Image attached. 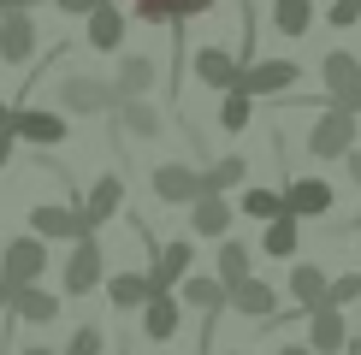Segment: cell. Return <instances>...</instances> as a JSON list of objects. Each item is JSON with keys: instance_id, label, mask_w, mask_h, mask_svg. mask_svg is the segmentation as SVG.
<instances>
[{"instance_id": "cell-1", "label": "cell", "mask_w": 361, "mask_h": 355, "mask_svg": "<svg viewBox=\"0 0 361 355\" xmlns=\"http://www.w3.org/2000/svg\"><path fill=\"white\" fill-rule=\"evenodd\" d=\"M355 130H361V118L350 107H338V101H326L320 118H314V130H308V154L326 160V166H338V160L355 148Z\"/></svg>"}, {"instance_id": "cell-2", "label": "cell", "mask_w": 361, "mask_h": 355, "mask_svg": "<svg viewBox=\"0 0 361 355\" xmlns=\"http://www.w3.org/2000/svg\"><path fill=\"white\" fill-rule=\"evenodd\" d=\"M101 285H107V255H101V231H89V237L71 243L66 273H59V290H66V296H89Z\"/></svg>"}, {"instance_id": "cell-3", "label": "cell", "mask_w": 361, "mask_h": 355, "mask_svg": "<svg viewBox=\"0 0 361 355\" xmlns=\"http://www.w3.org/2000/svg\"><path fill=\"white\" fill-rule=\"evenodd\" d=\"M54 107L71 113V118H95V113H113L118 95H113V83L89 77V71H71V77H59V89H54Z\"/></svg>"}, {"instance_id": "cell-4", "label": "cell", "mask_w": 361, "mask_h": 355, "mask_svg": "<svg viewBox=\"0 0 361 355\" xmlns=\"http://www.w3.org/2000/svg\"><path fill=\"white\" fill-rule=\"evenodd\" d=\"M42 273H48V243H42L36 231L12 237V243L0 249V278H6L12 290L18 285H42Z\"/></svg>"}, {"instance_id": "cell-5", "label": "cell", "mask_w": 361, "mask_h": 355, "mask_svg": "<svg viewBox=\"0 0 361 355\" xmlns=\"http://www.w3.org/2000/svg\"><path fill=\"white\" fill-rule=\"evenodd\" d=\"M148 189H154L160 207H190L202 196V166H190V160H160V166H148Z\"/></svg>"}, {"instance_id": "cell-6", "label": "cell", "mask_w": 361, "mask_h": 355, "mask_svg": "<svg viewBox=\"0 0 361 355\" xmlns=\"http://www.w3.org/2000/svg\"><path fill=\"white\" fill-rule=\"evenodd\" d=\"M284 213L290 219H332V201H338V189L326 184V178H296V172H284Z\"/></svg>"}, {"instance_id": "cell-7", "label": "cell", "mask_w": 361, "mask_h": 355, "mask_svg": "<svg viewBox=\"0 0 361 355\" xmlns=\"http://www.w3.org/2000/svg\"><path fill=\"white\" fill-rule=\"evenodd\" d=\"M296 83H302V66L296 59H249L237 89H249L255 101H273V95H290Z\"/></svg>"}, {"instance_id": "cell-8", "label": "cell", "mask_w": 361, "mask_h": 355, "mask_svg": "<svg viewBox=\"0 0 361 355\" xmlns=\"http://www.w3.org/2000/svg\"><path fill=\"white\" fill-rule=\"evenodd\" d=\"M190 71L202 77V89H219V95L243 83V59H237L231 48H219V42H202V48L190 54Z\"/></svg>"}, {"instance_id": "cell-9", "label": "cell", "mask_w": 361, "mask_h": 355, "mask_svg": "<svg viewBox=\"0 0 361 355\" xmlns=\"http://www.w3.org/2000/svg\"><path fill=\"white\" fill-rule=\"evenodd\" d=\"M118 207H125V178H118V172H101L95 184H89V196H78L83 231H101L107 219H118Z\"/></svg>"}, {"instance_id": "cell-10", "label": "cell", "mask_w": 361, "mask_h": 355, "mask_svg": "<svg viewBox=\"0 0 361 355\" xmlns=\"http://www.w3.org/2000/svg\"><path fill=\"white\" fill-rule=\"evenodd\" d=\"M30 231L42 243H78V237H89L78 219V201H36L30 207Z\"/></svg>"}, {"instance_id": "cell-11", "label": "cell", "mask_w": 361, "mask_h": 355, "mask_svg": "<svg viewBox=\"0 0 361 355\" xmlns=\"http://www.w3.org/2000/svg\"><path fill=\"white\" fill-rule=\"evenodd\" d=\"M195 273V237H172V243H154V261H148V285L154 290H178V278Z\"/></svg>"}, {"instance_id": "cell-12", "label": "cell", "mask_w": 361, "mask_h": 355, "mask_svg": "<svg viewBox=\"0 0 361 355\" xmlns=\"http://www.w3.org/2000/svg\"><path fill=\"white\" fill-rule=\"evenodd\" d=\"M12 137L30 148H59L66 142V113L54 107H12Z\"/></svg>"}, {"instance_id": "cell-13", "label": "cell", "mask_w": 361, "mask_h": 355, "mask_svg": "<svg viewBox=\"0 0 361 355\" xmlns=\"http://www.w3.org/2000/svg\"><path fill=\"white\" fill-rule=\"evenodd\" d=\"M214 6H219V0H130V18L184 30L190 18H214Z\"/></svg>"}, {"instance_id": "cell-14", "label": "cell", "mask_w": 361, "mask_h": 355, "mask_svg": "<svg viewBox=\"0 0 361 355\" xmlns=\"http://www.w3.org/2000/svg\"><path fill=\"white\" fill-rule=\"evenodd\" d=\"M125 30H130V12H118V0H101V6L83 18V42L95 54H118L125 48Z\"/></svg>"}, {"instance_id": "cell-15", "label": "cell", "mask_w": 361, "mask_h": 355, "mask_svg": "<svg viewBox=\"0 0 361 355\" xmlns=\"http://www.w3.org/2000/svg\"><path fill=\"white\" fill-rule=\"evenodd\" d=\"M137 314H142V337L148 344H172L178 325H184V302H178V290H154Z\"/></svg>"}, {"instance_id": "cell-16", "label": "cell", "mask_w": 361, "mask_h": 355, "mask_svg": "<svg viewBox=\"0 0 361 355\" xmlns=\"http://www.w3.org/2000/svg\"><path fill=\"white\" fill-rule=\"evenodd\" d=\"M36 54V12H0V66H30Z\"/></svg>"}, {"instance_id": "cell-17", "label": "cell", "mask_w": 361, "mask_h": 355, "mask_svg": "<svg viewBox=\"0 0 361 355\" xmlns=\"http://www.w3.org/2000/svg\"><path fill=\"white\" fill-rule=\"evenodd\" d=\"M154 83H160L154 54H118V66H113V95H118V101L154 95Z\"/></svg>"}, {"instance_id": "cell-18", "label": "cell", "mask_w": 361, "mask_h": 355, "mask_svg": "<svg viewBox=\"0 0 361 355\" xmlns=\"http://www.w3.org/2000/svg\"><path fill=\"white\" fill-rule=\"evenodd\" d=\"M225 308H231L237 320H255V325H261V320H273V314H279V290L267 285V278H255V273H249L243 285L225 296Z\"/></svg>"}, {"instance_id": "cell-19", "label": "cell", "mask_w": 361, "mask_h": 355, "mask_svg": "<svg viewBox=\"0 0 361 355\" xmlns=\"http://www.w3.org/2000/svg\"><path fill=\"white\" fill-rule=\"evenodd\" d=\"M326 266L320 261H290V278H284V296H290L302 314H314V308H326Z\"/></svg>"}, {"instance_id": "cell-20", "label": "cell", "mask_w": 361, "mask_h": 355, "mask_svg": "<svg viewBox=\"0 0 361 355\" xmlns=\"http://www.w3.org/2000/svg\"><path fill=\"white\" fill-rule=\"evenodd\" d=\"M178 302H184L190 314H202V320H219L225 314V285L214 273H184L178 278Z\"/></svg>"}, {"instance_id": "cell-21", "label": "cell", "mask_w": 361, "mask_h": 355, "mask_svg": "<svg viewBox=\"0 0 361 355\" xmlns=\"http://www.w3.org/2000/svg\"><path fill=\"white\" fill-rule=\"evenodd\" d=\"M302 325H308L302 344L314 355H343V344H350V320H343V308H314Z\"/></svg>"}, {"instance_id": "cell-22", "label": "cell", "mask_w": 361, "mask_h": 355, "mask_svg": "<svg viewBox=\"0 0 361 355\" xmlns=\"http://www.w3.org/2000/svg\"><path fill=\"white\" fill-rule=\"evenodd\" d=\"M237 201L231 196H195L190 201V237H231Z\"/></svg>"}, {"instance_id": "cell-23", "label": "cell", "mask_w": 361, "mask_h": 355, "mask_svg": "<svg viewBox=\"0 0 361 355\" xmlns=\"http://www.w3.org/2000/svg\"><path fill=\"white\" fill-rule=\"evenodd\" d=\"M320 83H326V95H332V101L355 95V89H361V54H350V48L320 54Z\"/></svg>"}, {"instance_id": "cell-24", "label": "cell", "mask_w": 361, "mask_h": 355, "mask_svg": "<svg viewBox=\"0 0 361 355\" xmlns=\"http://www.w3.org/2000/svg\"><path fill=\"white\" fill-rule=\"evenodd\" d=\"M113 118H118V130H125V137H137V142H160V130H166V118H160V107H154L148 95L118 101Z\"/></svg>"}, {"instance_id": "cell-25", "label": "cell", "mask_w": 361, "mask_h": 355, "mask_svg": "<svg viewBox=\"0 0 361 355\" xmlns=\"http://www.w3.org/2000/svg\"><path fill=\"white\" fill-rule=\"evenodd\" d=\"M59 302H66V296H54L42 285H18V290H12V320H18V325H54L59 320Z\"/></svg>"}, {"instance_id": "cell-26", "label": "cell", "mask_w": 361, "mask_h": 355, "mask_svg": "<svg viewBox=\"0 0 361 355\" xmlns=\"http://www.w3.org/2000/svg\"><path fill=\"white\" fill-rule=\"evenodd\" d=\"M249 184V160L243 154H219L202 166V196H231V189Z\"/></svg>"}, {"instance_id": "cell-27", "label": "cell", "mask_w": 361, "mask_h": 355, "mask_svg": "<svg viewBox=\"0 0 361 355\" xmlns=\"http://www.w3.org/2000/svg\"><path fill=\"white\" fill-rule=\"evenodd\" d=\"M296 249H302V219H290V213L267 219V231H261V255H273V261H296Z\"/></svg>"}, {"instance_id": "cell-28", "label": "cell", "mask_w": 361, "mask_h": 355, "mask_svg": "<svg viewBox=\"0 0 361 355\" xmlns=\"http://www.w3.org/2000/svg\"><path fill=\"white\" fill-rule=\"evenodd\" d=\"M154 296V285H148V273H107V302L118 308V314H137V308Z\"/></svg>"}, {"instance_id": "cell-29", "label": "cell", "mask_w": 361, "mask_h": 355, "mask_svg": "<svg viewBox=\"0 0 361 355\" xmlns=\"http://www.w3.org/2000/svg\"><path fill=\"white\" fill-rule=\"evenodd\" d=\"M249 273H255V266H249V243H243V237H219V266H214V278L225 285V296L243 285Z\"/></svg>"}, {"instance_id": "cell-30", "label": "cell", "mask_w": 361, "mask_h": 355, "mask_svg": "<svg viewBox=\"0 0 361 355\" xmlns=\"http://www.w3.org/2000/svg\"><path fill=\"white\" fill-rule=\"evenodd\" d=\"M273 30L284 42H302L314 30V0H273Z\"/></svg>"}, {"instance_id": "cell-31", "label": "cell", "mask_w": 361, "mask_h": 355, "mask_svg": "<svg viewBox=\"0 0 361 355\" xmlns=\"http://www.w3.org/2000/svg\"><path fill=\"white\" fill-rule=\"evenodd\" d=\"M237 213H249V219H279L284 213V189H267V184H243V196H237Z\"/></svg>"}, {"instance_id": "cell-32", "label": "cell", "mask_w": 361, "mask_h": 355, "mask_svg": "<svg viewBox=\"0 0 361 355\" xmlns=\"http://www.w3.org/2000/svg\"><path fill=\"white\" fill-rule=\"evenodd\" d=\"M249 118H255V95L249 89H225V101H219V130H249Z\"/></svg>"}, {"instance_id": "cell-33", "label": "cell", "mask_w": 361, "mask_h": 355, "mask_svg": "<svg viewBox=\"0 0 361 355\" xmlns=\"http://www.w3.org/2000/svg\"><path fill=\"white\" fill-rule=\"evenodd\" d=\"M350 302H361V266L326 278V308H350Z\"/></svg>"}, {"instance_id": "cell-34", "label": "cell", "mask_w": 361, "mask_h": 355, "mask_svg": "<svg viewBox=\"0 0 361 355\" xmlns=\"http://www.w3.org/2000/svg\"><path fill=\"white\" fill-rule=\"evenodd\" d=\"M59 355H107V332H101V325H78V332H71L66 337V349H59Z\"/></svg>"}, {"instance_id": "cell-35", "label": "cell", "mask_w": 361, "mask_h": 355, "mask_svg": "<svg viewBox=\"0 0 361 355\" xmlns=\"http://www.w3.org/2000/svg\"><path fill=\"white\" fill-rule=\"evenodd\" d=\"M326 24L332 30H355L361 24V0H332V6H326Z\"/></svg>"}, {"instance_id": "cell-36", "label": "cell", "mask_w": 361, "mask_h": 355, "mask_svg": "<svg viewBox=\"0 0 361 355\" xmlns=\"http://www.w3.org/2000/svg\"><path fill=\"white\" fill-rule=\"evenodd\" d=\"M101 0H54V12H66V18H89Z\"/></svg>"}, {"instance_id": "cell-37", "label": "cell", "mask_w": 361, "mask_h": 355, "mask_svg": "<svg viewBox=\"0 0 361 355\" xmlns=\"http://www.w3.org/2000/svg\"><path fill=\"white\" fill-rule=\"evenodd\" d=\"M12 148H18V137H12V125H6V130H0V172L12 166Z\"/></svg>"}, {"instance_id": "cell-38", "label": "cell", "mask_w": 361, "mask_h": 355, "mask_svg": "<svg viewBox=\"0 0 361 355\" xmlns=\"http://www.w3.org/2000/svg\"><path fill=\"white\" fill-rule=\"evenodd\" d=\"M343 172H350V184H361V142L350 148V154H343Z\"/></svg>"}, {"instance_id": "cell-39", "label": "cell", "mask_w": 361, "mask_h": 355, "mask_svg": "<svg viewBox=\"0 0 361 355\" xmlns=\"http://www.w3.org/2000/svg\"><path fill=\"white\" fill-rule=\"evenodd\" d=\"M6 314H12V285L0 278V320H6Z\"/></svg>"}, {"instance_id": "cell-40", "label": "cell", "mask_w": 361, "mask_h": 355, "mask_svg": "<svg viewBox=\"0 0 361 355\" xmlns=\"http://www.w3.org/2000/svg\"><path fill=\"white\" fill-rule=\"evenodd\" d=\"M338 107H350V113L361 118V89H355V95H343V101H338Z\"/></svg>"}, {"instance_id": "cell-41", "label": "cell", "mask_w": 361, "mask_h": 355, "mask_svg": "<svg viewBox=\"0 0 361 355\" xmlns=\"http://www.w3.org/2000/svg\"><path fill=\"white\" fill-rule=\"evenodd\" d=\"M279 355H314L308 344H279Z\"/></svg>"}, {"instance_id": "cell-42", "label": "cell", "mask_w": 361, "mask_h": 355, "mask_svg": "<svg viewBox=\"0 0 361 355\" xmlns=\"http://www.w3.org/2000/svg\"><path fill=\"white\" fill-rule=\"evenodd\" d=\"M18 355H59V349H48V344H24Z\"/></svg>"}, {"instance_id": "cell-43", "label": "cell", "mask_w": 361, "mask_h": 355, "mask_svg": "<svg viewBox=\"0 0 361 355\" xmlns=\"http://www.w3.org/2000/svg\"><path fill=\"white\" fill-rule=\"evenodd\" d=\"M343 355H361V332H350V344H343Z\"/></svg>"}, {"instance_id": "cell-44", "label": "cell", "mask_w": 361, "mask_h": 355, "mask_svg": "<svg viewBox=\"0 0 361 355\" xmlns=\"http://www.w3.org/2000/svg\"><path fill=\"white\" fill-rule=\"evenodd\" d=\"M12 6H18V12H36V6H48V0H12Z\"/></svg>"}, {"instance_id": "cell-45", "label": "cell", "mask_w": 361, "mask_h": 355, "mask_svg": "<svg viewBox=\"0 0 361 355\" xmlns=\"http://www.w3.org/2000/svg\"><path fill=\"white\" fill-rule=\"evenodd\" d=\"M12 125V101H0V130H6Z\"/></svg>"}, {"instance_id": "cell-46", "label": "cell", "mask_w": 361, "mask_h": 355, "mask_svg": "<svg viewBox=\"0 0 361 355\" xmlns=\"http://www.w3.org/2000/svg\"><path fill=\"white\" fill-rule=\"evenodd\" d=\"M0 12H12V0H0Z\"/></svg>"}, {"instance_id": "cell-47", "label": "cell", "mask_w": 361, "mask_h": 355, "mask_svg": "<svg viewBox=\"0 0 361 355\" xmlns=\"http://www.w3.org/2000/svg\"><path fill=\"white\" fill-rule=\"evenodd\" d=\"M231 355H249V349H231Z\"/></svg>"}]
</instances>
